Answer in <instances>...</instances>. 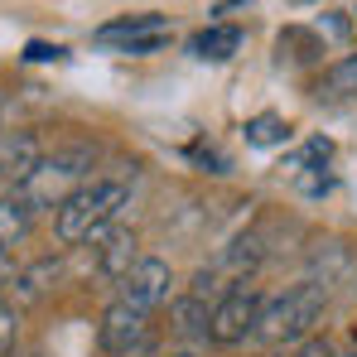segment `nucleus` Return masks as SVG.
Listing matches in <instances>:
<instances>
[{"label": "nucleus", "mask_w": 357, "mask_h": 357, "mask_svg": "<svg viewBox=\"0 0 357 357\" xmlns=\"http://www.w3.org/2000/svg\"><path fill=\"white\" fill-rule=\"evenodd\" d=\"M295 188H299V193H309V198H319V193L333 188V178L324 174V169H304V174H295Z\"/></svg>", "instance_id": "2eb2a0df"}, {"label": "nucleus", "mask_w": 357, "mask_h": 357, "mask_svg": "<svg viewBox=\"0 0 357 357\" xmlns=\"http://www.w3.org/2000/svg\"><path fill=\"white\" fill-rule=\"evenodd\" d=\"M97 338H102V353H107V357H140V353H150V343H155V333H150V314H145V309H130V304H121V299H116V304L102 314Z\"/></svg>", "instance_id": "39448f33"}, {"label": "nucleus", "mask_w": 357, "mask_h": 357, "mask_svg": "<svg viewBox=\"0 0 357 357\" xmlns=\"http://www.w3.org/2000/svg\"><path fill=\"white\" fill-rule=\"evenodd\" d=\"M24 59H29V63H44V59H63V49H59V44H29V49H24Z\"/></svg>", "instance_id": "a211bd4d"}, {"label": "nucleus", "mask_w": 357, "mask_h": 357, "mask_svg": "<svg viewBox=\"0 0 357 357\" xmlns=\"http://www.w3.org/2000/svg\"><path fill=\"white\" fill-rule=\"evenodd\" d=\"M82 165H87V155H54V160H39V169L24 178L15 193L39 213V208H59L63 198H73L77 188H82Z\"/></svg>", "instance_id": "20e7f679"}, {"label": "nucleus", "mask_w": 357, "mask_h": 357, "mask_svg": "<svg viewBox=\"0 0 357 357\" xmlns=\"http://www.w3.org/2000/svg\"><path fill=\"white\" fill-rule=\"evenodd\" d=\"M15 343V304L10 299H0V353Z\"/></svg>", "instance_id": "dca6fc26"}, {"label": "nucleus", "mask_w": 357, "mask_h": 357, "mask_svg": "<svg viewBox=\"0 0 357 357\" xmlns=\"http://www.w3.org/2000/svg\"><path fill=\"white\" fill-rule=\"evenodd\" d=\"M97 49H116V54H160L165 44H169V20H160V15H126L116 24H102L97 34Z\"/></svg>", "instance_id": "423d86ee"}, {"label": "nucleus", "mask_w": 357, "mask_h": 357, "mask_svg": "<svg viewBox=\"0 0 357 357\" xmlns=\"http://www.w3.org/2000/svg\"><path fill=\"white\" fill-rule=\"evenodd\" d=\"M130 203V183L121 178H97V183H82L73 198L59 203V241L63 246H82L97 232H107L116 222V213Z\"/></svg>", "instance_id": "f257e3e1"}, {"label": "nucleus", "mask_w": 357, "mask_h": 357, "mask_svg": "<svg viewBox=\"0 0 357 357\" xmlns=\"http://www.w3.org/2000/svg\"><path fill=\"white\" fill-rule=\"evenodd\" d=\"M299 5H309V0H299Z\"/></svg>", "instance_id": "412c9836"}, {"label": "nucleus", "mask_w": 357, "mask_h": 357, "mask_svg": "<svg viewBox=\"0 0 357 357\" xmlns=\"http://www.w3.org/2000/svg\"><path fill=\"white\" fill-rule=\"evenodd\" d=\"M237 49H241V29L237 24H208V29H198V34L188 39V54L203 59V63H227Z\"/></svg>", "instance_id": "9d476101"}, {"label": "nucleus", "mask_w": 357, "mask_h": 357, "mask_svg": "<svg viewBox=\"0 0 357 357\" xmlns=\"http://www.w3.org/2000/svg\"><path fill=\"white\" fill-rule=\"evenodd\" d=\"M29 227H34V208H29L20 193L0 198V256H10V246L24 237Z\"/></svg>", "instance_id": "9b49d317"}, {"label": "nucleus", "mask_w": 357, "mask_h": 357, "mask_svg": "<svg viewBox=\"0 0 357 357\" xmlns=\"http://www.w3.org/2000/svg\"><path fill=\"white\" fill-rule=\"evenodd\" d=\"M174 357H193V353H174Z\"/></svg>", "instance_id": "aec40b11"}, {"label": "nucleus", "mask_w": 357, "mask_h": 357, "mask_svg": "<svg viewBox=\"0 0 357 357\" xmlns=\"http://www.w3.org/2000/svg\"><path fill=\"white\" fill-rule=\"evenodd\" d=\"M295 130H290V121L275 116V112H266V116H251L246 121V145H256V150H271V145H285Z\"/></svg>", "instance_id": "ddd939ff"}, {"label": "nucleus", "mask_w": 357, "mask_h": 357, "mask_svg": "<svg viewBox=\"0 0 357 357\" xmlns=\"http://www.w3.org/2000/svg\"><path fill=\"white\" fill-rule=\"evenodd\" d=\"M59 271H63V266L54 261V256L34 261L29 271H15V280H10V285H15V299H20V304H34V299H39L49 285H54V280H59Z\"/></svg>", "instance_id": "f8f14e48"}, {"label": "nucleus", "mask_w": 357, "mask_h": 357, "mask_svg": "<svg viewBox=\"0 0 357 357\" xmlns=\"http://www.w3.org/2000/svg\"><path fill=\"white\" fill-rule=\"evenodd\" d=\"M121 285V304H130V309H155V304H165L169 299V285H174V275H169V266L160 261V256H135V266L126 271L116 280Z\"/></svg>", "instance_id": "0eeeda50"}, {"label": "nucleus", "mask_w": 357, "mask_h": 357, "mask_svg": "<svg viewBox=\"0 0 357 357\" xmlns=\"http://www.w3.org/2000/svg\"><path fill=\"white\" fill-rule=\"evenodd\" d=\"M295 357H333V343L328 338H304Z\"/></svg>", "instance_id": "f3484780"}, {"label": "nucleus", "mask_w": 357, "mask_h": 357, "mask_svg": "<svg viewBox=\"0 0 357 357\" xmlns=\"http://www.w3.org/2000/svg\"><path fill=\"white\" fill-rule=\"evenodd\" d=\"M319 92H324V97H357V54H348V59L333 63V68L324 73Z\"/></svg>", "instance_id": "4468645a"}, {"label": "nucleus", "mask_w": 357, "mask_h": 357, "mask_svg": "<svg viewBox=\"0 0 357 357\" xmlns=\"http://www.w3.org/2000/svg\"><path fill=\"white\" fill-rule=\"evenodd\" d=\"M261 309H266V295H261L251 280L232 285L227 295L213 304V314H208V338H213L218 348H237V343H246V338L256 333Z\"/></svg>", "instance_id": "7ed1b4c3"}, {"label": "nucleus", "mask_w": 357, "mask_h": 357, "mask_svg": "<svg viewBox=\"0 0 357 357\" xmlns=\"http://www.w3.org/2000/svg\"><path fill=\"white\" fill-rule=\"evenodd\" d=\"M353 357H357V353H353Z\"/></svg>", "instance_id": "5701e85b"}, {"label": "nucleus", "mask_w": 357, "mask_h": 357, "mask_svg": "<svg viewBox=\"0 0 357 357\" xmlns=\"http://www.w3.org/2000/svg\"><path fill=\"white\" fill-rule=\"evenodd\" d=\"M324 304H328V290L319 280H299L290 285L280 299H266L261 319H256V333L266 348H280V343H295V338H309L314 324L324 319Z\"/></svg>", "instance_id": "f03ea898"}, {"label": "nucleus", "mask_w": 357, "mask_h": 357, "mask_svg": "<svg viewBox=\"0 0 357 357\" xmlns=\"http://www.w3.org/2000/svg\"><path fill=\"white\" fill-rule=\"evenodd\" d=\"M39 160H44V150H39V140L29 135V130H20V135H5L0 140V183H24V178L39 169Z\"/></svg>", "instance_id": "6e6552de"}, {"label": "nucleus", "mask_w": 357, "mask_h": 357, "mask_svg": "<svg viewBox=\"0 0 357 357\" xmlns=\"http://www.w3.org/2000/svg\"><path fill=\"white\" fill-rule=\"evenodd\" d=\"M92 246H97V271L102 275H112V280H121L130 266H135V232H126V227H107V232H97L92 237Z\"/></svg>", "instance_id": "1a4fd4ad"}, {"label": "nucleus", "mask_w": 357, "mask_h": 357, "mask_svg": "<svg viewBox=\"0 0 357 357\" xmlns=\"http://www.w3.org/2000/svg\"><path fill=\"white\" fill-rule=\"evenodd\" d=\"M353 333H357V328H353Z\"/></svg>", "instance_id": "4be33fe9"}, {"label": "nucleus", "mask_w": 357, "mask_h": 357, "mask_svg": "<svg viewBox=\"0 0 357 357\" xmlns=\"http://www.w3.org/2000/svg\"><path fill=\"white\" fill-rule=\"evenodd\" d=\"M15 280V271H10V256H0V299H5V285Z\"/></svg>", "instance_id": "6ab92c4d"}]
</instances>
